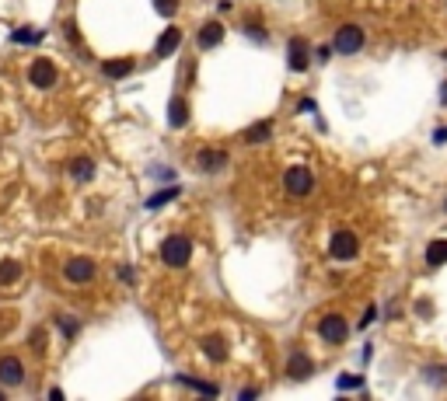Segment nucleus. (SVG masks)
<instances>
[{"label": "nucleus", "mask_w": 447, "mask_h": 401, "mask_svg": "<svg viewBox=\"0 0 447 401\" xmlns=\"http://www.w3.org/2000/svg\"><path fill=\"white\" fill-rule=\"evenodd\" d=\"M189 255H192V241H189V238H182V234L164 238V245H161V262H164L168 269H182V265L189 262Z\"/></svg>", "instance_id": "obj_1"}, {"label": "nucleus", "mask_w": 447, "mask_h": 401, "mask_svg": "<svg viewBox=\"0 0 447 401\" xmlns=\"http://www.w3.org/2000/svg\"><path fill=\"white\" fill-rule=\"evenodd\" d=\"M363 42H367V35H363V28H360V25H343V28L336 32L332 49H336V53H343V56H353V53H360V49H363Z\"/></svg>", "instance_id": "obj_2"}, {"label": "nucleus", "mask_w": 447, "mask_h": 401, "mask_svg": "<svg viewBox=\"0 0 447 401\" xmlns=\"http://www.w3.org/2000/svg\"><path fill=\"white\" fill-rule=\"evenodd\" d=\"M329 252H332V259L350 262V259L360 252V241H356V234H350V231H336L332 241H329Z\"/></svg>", "instance_id": "obj_3"}, {"label": "nucleus", "mask_w": 447, "mask_h": 401, "mask_svg": "<svg viewBox=\"0 0 447 401\" xmlns=\"http://www.w3.org/2000/svg\"><path fill=\"white\" fill-rule=\"evenodd\" d=\"M318 335H322L325 342L339 345V342L350 335V325H346V318H343V314H325V318L318 321Z\"/></svg>", "instance_id": "obj_4"}, {"label": "nucleus", "mask_w": 447, "mask_h": 401, "mask_svg": "<svg viewBox=\"0 0 447 401\" xmlns=\"http://www.w3.org/2000/svg\"><path fill=\"white\" fill-rule=\"evenodd\" d=\"M283 185H287L290 195H308V192L315 188V178H311L308 167H290V171L283 174Z\"/></svg>", "instance_id": "obj_5"}, {"label": "nucleus", "mask_w": 447, "mask_h": 401, "mask_svg": "<svg viewBox=\"0 0 447 401\" xmlns=\"http://www.w3.org/2000/svg\"><path fill=\"white\" fill-rule=\"evenodd\" d=\"M25 380V366L18 356H4L0 359V384H8V387H18Z\"/></svg>", "instance_id": "obj_6"}, {"label": "nucleus", "mask_w": 447, "mask_h": 401, "mask_svg": "<svg viewBox=\"0 0 447 401\" xmlns=\"http://www.w3.org/2000/svg\"><path fill=\"white\" fill-rule=\"evenodd\" d=\"M29 81H32L36 88H53V84H56V67H53L49 60H36V63L29 67Z\"/></svg>", "instance_id": "obj_7"}, {"label": "nucleus", "mask_w": 447, "mask_h": 401, "mask_svg": "<svg viewBox=\"0 0 447 401\" xmlns=\"http://www.w3.org/2000/svg\"><path fill=\"white\" fill-rule=\"evenodd\" d=\"M63 276H67L70 283H88V279L95 276V262H91V259H70V262L63 265Z\"/></svg>", "instance_id": "obj_8"}, {"label": "nucleus", "mask_w": 447, "mask_h": 401, "mask_svg": "<svg viewBox=\"0 0 447 401\" xmlns=\"http://www.w3.org/2000/svg\"><path fill=\"white\" fill-rule=\"evenodd\" d=\"M196 42H199V49H217V46L224 42V25H220V22H210V25H203Z\"/></svg>", "instance_id": "obj_9"}, {"label": "nucleus", "mask_w": 447, "mask_h": 401, "mask_svg": "<svg viewBox=\"0 0 447 401\" xmlns=\"http://www.w3.org/2000/svg\"><path fill=\"white\" fill-rule=\"evenodd\" d=\"M287 60H290V70L304 74V70H308V42H304V39H294L290 49H287Z\"/></svg>", "instance_id": "obj_10"}, {"label": "nucleus", "mask_w": 447, "mask_h": 401, "mask_svg": "<svg viewBox=\"0 0 447 401\" xmlns=\"http://www.w3.org/2000/svg\"><path fill=\"white\" fill-rule=\"evenodd\" d=\"M287 373H290L294 380H304V377H311V373H315V363H311L304 352H294V356H290V363H287Z\"/></svg>", "instance_id": "obj_11"}, {"label": "nucleus", "mask_w": 447, "mask_h": 401, "mask_svg": "<svg viewBox=\"0 0 447 401\" xmlns=\"http://www.w3.org/2000/svg\"><path fill=\"white\" fill-rule=\"evenodd\" d=\"M224 161H228V154H224V150H213V147L199 150V157H196V164H199L203 171H217V167H224Z\"/></svg>", "instance_id": "obj_12"}, {"label": "nucleus", "mask_w": 447, "mask_h": 401, "mask_svg": "<svg viewBox=\"0 0 447 401\" xmlns=\"http://www.w3.org/2000/svg\"><path fill=\"white\" fill-rule=\"evenodd\" d=\"M178 42H182V32H178V28H164V32H161V39H157V49H154V53H157V56H171V53L178 49Z\"/></svg>", "instance_id": "obj_13"}, {"label": "nucleus", "mask_w": 447, "mask_h": 401, "mask_svg": "<svg viewBox=\"0 0 447 401\" xmlns=\"http://www.w3.org/2000/svg\"><path fill=\"white\" fill-rule=\"evenodd\" d=\"M102 70H105V77L119 81V77H130V74H133V60H130V56H126V60H105Z\"/></svg>", "instance_id": "obj_14"}, {"label": "nucleus", "mask_w": 447, "mask_h": 401, "mask_svg": "<svg viewBox=\"0 0 447 401\" xmlns=\"http://www.w3.org/2000/svg\"><path fill=\"white\" fill-rule=\"evenodd\" d=\"M185 119H189V108H185V101H182V98H175V101L168 105V126H171V129H182V126H185Z\"/></svg>", "instance_id": "obj_15"}, {"label": "nucleus", "mask_w": 447, "mask_h": 401, "mask_svg": "<svg viewBox=\"0 0 447 401\" xmlns=\"http://www.w3.org/2000/svg\"><path fill=\"white\" fill-rule=\"evenodd\" d=\"M70 178H74V181H91V178H95V164H91L88 157L70 161Z\"/></svg>", "instance_id": "obj_16"}, {"label": "nucleus", "mask_w": 447, "mask_h": 401, "mask_svg": "<svg viewBox=\"0 0 447 401\" xmlns=\"http://www.w3.org/2000/svg\"><path fill=\"white\" fill-rule=\"evenodd\" d=\"M203 352H206L213 363H224V359H228V349H224V338H217V335L203 338Z\"/></svg>", "instance_id": "obj_17"}, {"label": "nucleus", "mask_w": 447, "mask_h": 401, "mask_svg": "<svg viewBox=\"0 0 447 401\" xmlns=\"http://www.w3.org/2000/svg\"><path fill=\"white\" fill-rule=\"evenodd\" d=\"M171 199H178V185H168L164 192L150 195V199H147V210H161L164 203H171Z\"/></svg>", "instance_id": "obj_18"}, {"label": "nucleus", "mask_w": 447, "mask_h": 401, "mask_svg": "<svg viewBox=\"0 0 447 401\" xmlns=\"http://www.w3.org/2000/svg\"><path fill=\"white\" fill-rule=\"evenodd\" d=\"M269 133H273V122L266 119V122H256L249 133H245V143H262V140H269Z\"/></svg>", "instance_id": "obj_19"}, {"label": "nucleus", "mask_w": 447, "mask_h": 401, "mask_svg": "<svg viewBox=\"0 0 447 401\" xmlns=\"http://www.w3.org/2000/svg\"><path fill=\"white\" fill-rule=\"evenodd\" d=\"M426 262L437 269V265H444L447 262V241H433L430 248H426Z\"/></svg>", "instance_id": "obj_20"}, {"label": "nucleus", "mask_w": 447, "mask_h": 401, "mask_svg": "<svg viewBox=\"0 0 447 401\" xmlns=\"http://www.w3.org/2000/svg\"><path fill=\"white\" fill-rule=\"evenodd\" d=\"M18 276H22V265H18V262H11V259H8V262H0V286L15 283Z\"/></svg>", "instance_id": "obj_21"}, {"label": "nucleus", "mask_w": 447, "mask_h": 401, "mask_svg": "<svg viewBox=\"0 0 447 401\" xmlns=\"http://www.w3.org/2000/svg\"><path fill=\"white\" fill-rule=\"evenodd\" d=\"M11 39H15V42H22V46H36V42H42V39H46V32H36V28H18Z\"/></svg>", "instance_id": "obj_22"}, {"label": "nucleus", "mask_w": 447, "mask_h": 401, "mask_svg": "<svg viewBox=\"0 0 447 401\" xmlns=\"http://www.w3.org/2000/svg\"><path fill=\"white\" fill-rule=\"evenodd\" d=\"M178 384H185V387H192V391H199V394H206V398H213L220 387L217 384H203V380H189V377H178Z\"/></svg>", "instance_id": "obj_23"}, {"label": "nucleus", "mask_w": 447, "mask_h": 401, "mask_svg": "<svg viewBox=\"0 0 447 401\" xmlns=\"http://www.w3.org/2000/svg\"><path fill=\"white\" fill-rule=\"evenodd\" d=\"M154 8H157V15L171 18V15L178 11V0H154Z\"/></svg>", "instance_id": "obj_24"}, {"label": "nucleus", "mask_w": 447, "mask_h": 401, "mask_svg": "<svg viewBox=\"0 0 447 401\" xmlns=\"http://www.w3.org/2000/svg\"><path fill=\"white\" fill-rule=\"evenodd\" d=\"M60 332H63V335H77V321H74L70 314H60Z\"/></svg>", "instance_id": "obj_25"}, {"label": "nucleus", "mask_w": 447, "mask_h": 401, "mask_svg": "<svg viewBox=\"0 0 447 401\" xmlns=\"http://www.w3.org/2000/svg\"><path fill=\"white\" fill-rule=\"evenodd\" d=\"M32 349L36 352H46V332H39V328L32 332Z\"/></svg>", "instance_id": "obj_26"}, {"label": "nucleus", "mask_w": 447, "mask_h": 401, "mask_svg": "<svg viewBox=\"0 0 447 401\" xmlns=\"http://www.w3.org/2000/svg\"><path fill=\"white\" fill-rule=\"evenodd\" d=\"M339 387H363L360 377H339Z\"/></svg>", "instance_id": "obj_27"}, {"label": "nucleus", "mask_w": 447, "mask_h": 401, "mask_svg": "<svg viewBox=\"0 0 447 401\" xmlns=\"http://www.w3.org/2000/svg\"><path fill=\"white\" fill-rule=\"evenodd\" d=\"M15 318H18V314H0V335H4L8 325H15Z\"/></svg>", "instance_id": "obj_28"}, {"label": "nucleus", "mask_w": 447, "mask_h": 401, "mask_svg": "<svg viewBox=\"0 0 447 401\" xmlns=\"http://www.w3.org/2000/svg\"><path fill=\"white\" fill-rule=\"evenodd\" d=\"M374 318H377V307H367V314H363V318H360V325H363V328H367V325H370V321H374Z\"/></svg>", "instance_id": "obj_29"}, {"label": "nucleus", "mask_w": 447, "mask_h": 401, "mask_svg": "<svg viewBox=\"0 0 447 401\" xmlns=\"http://www.w3.org/2000/svg\"><path fill=\"white\" fill-rule=\"evenodd\" d=\"M440 101H444V105H447V84H444V88H440Z\"/></svg>", "instance_id": "obj_30"}, {"label": "nucleus", "mask_w": 447, "mask_h": 401, "mask_svg": "<svg viewBox=\"0 0 447 401\" xmlns=\"http://www.w3.org/2000/svg\"><path fill=\"white\" fill-rule=\"evenodd\" d=\"M444 206H447V203H444Z\"/></svg>", "instance_id": "obj_31"}]
</instances>
